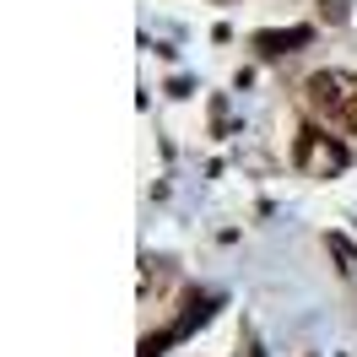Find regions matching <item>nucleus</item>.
Here are the masks:
<instances>
[{"label": "nucleus", "mask_w": 357, "mask_h": 357, "mask_svg": "<svg viewBox=\"0 0 357 357\" xmlns=\"http://www.w3.org/2000/svg\"><path fill=\"white\" fill-rule=\"evenodd\" d=\"M303 98H309V109L325 125L357 130V76L352 70H314L309 82H303Z\"/></svg>", "instance_id": "nucleus-1"}, {"label": "nucleus", "mask_w": 357, "mask_h": 357, "mask_svg": "<svg viewBox=\"0 0 357 357\" xmlns=\"http://www.w3.org/2000/svg\"><path fill=\"white\" fill-rule=\"evenodd\" d=\"M319 17H325V22H347V0H319Z\"/></svg>", "instance_id": "nucleus-5"}, {"label": "nucleus", "mask_w": 357, "mask_h": 357, "mask_svg": "<svg viewBox=\"0 0 357 357\" xmlns=\"http://www.w3.org/2000/svg\"><path fill=\"white\" fill-rule=\"evenodd\" d=\"M255 357H260V352H255Z\"/></svg>", "instance_id": "nucleus-6"}, {"label": "nucleus", "mask_w": 357, "mask_h": 357, "mask_svg": "<svg viewBox=\"0 0 357 357\" xmlns=\"http://www.w3.org/2000/svg\"><path fill=\"white\" fill-rule=\"evenodd\" d=\"M309 38H314L309 27H276V33H255V49L260 54H298Z\"/></svg>", "instance_id": "nucleus-3"}, {"label": "nucleus", "mask_w": 357, "mask_h": 357, "mask_svg": "<svg viewBox=\"0 0 357 357\" xmlns=\"http://www.w3.org/2000/svg\"><path fill=\"white\" fill-rule=\"evenodd\" d=\"M292 162H298V174H309V178H335V174H347L352 152L335 135H325L319 125H303L298 141H292Z\"/></svg>", "instance_id": "nucleus-2"}, {"label": "nucleus", "mask_w": 357, "mask_h": 357, "mask_svg": "<svg viewBox=\"0 0 357 357\" xmlns=\"http://www.w3.org/2000/svg\"><path fill=\"white\" fill-rule=\"evenodd\" d=\"M331 249H335V260H341V271H347V276H352V282H357V249L347 244L341 233H331Z\"/></svg>", "instance_id": "nucleus-4"}]
</instances>
